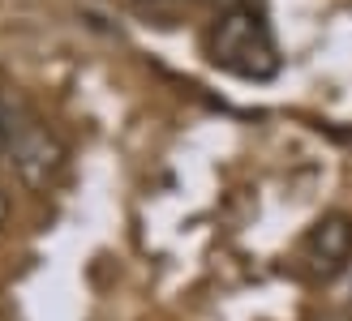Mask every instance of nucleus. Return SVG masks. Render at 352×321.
Masks as SVG:
<instances>
[{
	"instance_id": "nucleus-1",
	"label": "nucleus",
	"mask_w": 352,
	"mask_h": 321,
	"mask_svg": "<svg viewBox=\"0 0 352 321\" xmlns=\"http://www.w3.org/2000/svg\"><path fill=\"white\" fill-rule=\"evenodd\" d=\"M206 56L215 69L245 82H271L279 73V43L267 22V13L254 9L250 0L215 17L206 34Z\"/></svg>"
},
{
	"instance_id": "nucleus-2",
	"label": "nucleus",
	"mask_w": 352,
	"mask_h": 321,
	"mask_svg": "<svg viewBox=\"0 0 352 321\" xmlns=\"http://www.w3.org/2000/svg\"><path fill=\"white\" fill-rule=\"evenodd\" d=\"M9 158H13V171L26 189H52L60 180V171L69 163V150L65 141L52 133V129H39V124H22L9 146Z\"/></svg>"
},
{
	"instance_id": "nucleus-3",
	"label": "nucleus",
	"mask_w": 352,
	"mask_h": 321,
	"mask_svg": "<svg viewBox=\"0 0 352 321\" xmlns=\"http://www.w3.org/2000/svg\"><path fill=\"white\" fill-rule=\"evenodd\" d=\"M305 257H309V270L322 274V278L344 270L348 257H352V219L348 214H322V219L309 227Z\"/></svg>"
},
{
	"instance_id": "nucleus-4",
	"label": "nucleus",
	"mask_w": 352,
	"mask_h": 321,
	"mask_svg": "<svg viewBox=\"0 0 352 321\" xmlns=\"http://www.w3.org/2000/svg\"><path fill=\"white\" fill-rule=\"evenodd\" d=\"M176 5L181 0H133V9L146 13V17H168V13H176Z\"/></svg>"
},
{
	"instance_id": "nucleus-5",
	"label": "nucleus",
	"mask_w": 352,
	"mask_h": 321,
	"mask_svg": "<svg viewBox=\"0 0 352 321\" xmlns=\"http://www.w3.org/2000/svg\"><path fill=\"white\" fill-rule=\"evenodd\" d=\"M17 129H22V124H13V116H9V112H0V154H5V150L13 146Z\"/></svg>"
},
{
	"instance_id": "nucleus-6",
	"label": "nucleus",
	"mask_w": 352,
	"mask_h": 321,
	"mask_svg": "<svg viewBox=\"0 0 352 321\" xmlns=\"http://www.w3.org/2000/svg\"><path fill=\"white\" fill-rule=\"evenodd\" d=\"M202 5H210V9H219V13H228V9H236V5H245V0H202Z\"/></svg>"
},
{
	"instance_id": "nucleus-7",
	"label": "nucleus",
	"mask_w": 352,
	"mask_h": 321,
	"mask_svg": "<svg viewBox=\"0 0 352 321\" xmlns=\"http://www.w3.org/2000/svg\"><path fill=\"white\" fill-rule=\"evenodd\" d=\"M5 223H9V193L0 189V227H5Z\"/></svg>"
},
{
	"instance_id": "nucleus-8",
	"label": "nucleus",
	"mask_w": 352,
	"mask_h": 321,
	"mask_svg": "<svg viewBox=\"0 0 352 321\" xmlns=\"http://www.w3.org/2000/svg\"><path fill=\"white\" fill-rule=\"evenodd\" d=\"M322 321H352V317H340V313H336V317H322Z\"/></svg>"
}]
</instances>
